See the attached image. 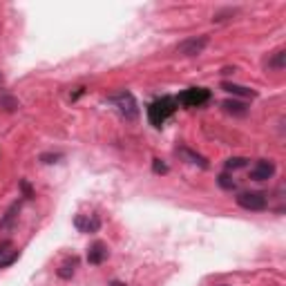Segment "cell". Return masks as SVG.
Returning a JSON list of instances; mask_svg holds the SVG:
<instances>
[{
    "label": "cell",
    "mask_w": 286,
    "mask_h": 286,
    "mask_svg": "<svg viewBox=\"0 0 286 286\" xmlns=\"http://www.w3.org/2000/svg\"><path fill=\"white\" fill-rule=\"evenodd\" d=\"M177 107H179V103H177L174 96H161V99H157L155 103H150V105H148V121H150V125L161 127L174 112H177Z\"/></svg>",
    "instance_id": "1"
},
{
    "label": "cell",
    "mask_w": 286,
    "mask_h": 286,
    "mask_svg": "<svg viewBox=\"0 0 286 286\" xmlns=\"http://www.w3.org/2000/svg\"><path fill=\"white\" fill-rule=\"evenodd\" d=\"M177 103H181L184 107H202L210 101V90L206 87H188L179 96H174Z\"/></svg>",
    "instance_id": "2"
},
{
    "label": "cell",
    "mask_w": 286,
    "mask_h": 286,
    "mask_svg": "<svg viewBox=\"0 0 286 286\" xmlns=\"http://www.w3.org/2000/svg\"><path fill=\"white\" fill-rule=\"evenodd\" d=\"M109 103H114V105L119 107V112L123 114L127 121H135V119L139 117L137 101H135V96H132L130 92H121V94H117V96H112V99H109Z\"/></svg>",
    "instance_id": "3"
},
{
    "label": "cell",
    "mask_w": 286,
    "mask_h": 286,
    "mask_svg": "<svg viewBox=\"0 0 286 286\" xmlns=\"http://www.w3.org/2000/svg\"><path fill=\"white\" fill-rule=\"evenodd\" d=\"M237 206H241L244 210L259 212V210H266L269 199H266L264 192H241L239 197H237Z\"/></svg>",
    "instance_id": "4"
},
{
    "label": "cell",
    "mask_w": 286,
    "mask_h": 286,
    "mask_svg": "<svg viewBox=\"0 0 286 286\" xmlns=\"http://www.w3.org/2000/svg\"><path fill=\"white\" fill-rule=\"evenodd\" d=\"M208 36H197V38H188L184 42H179L177 52L181 54V56H199L206 47H208Z\"/></svg>",
    "instance_id": "5"
},
{
    "label": "cell",
    "mask_w": 286,
    "mask_h": 286,
    "mask_svg": "<svg viewBox=\"0 0 286 286\" xmlns=\"http://www.w3.org/2000/svg\"><path fill=\"white\" fill-rule=\"evenodd\" d=\"M74 226L78 233H96V230L101 228V219L96 215H76Z\"/></svg>",
    "instance_id": "6"
},
{
    "label": "cell",
    "mask_w": 286,
    "mask_h": 286,
    "mask_svg": "<svg viewBox=\"0 0 286 286\" xmlns=\"http://www.w3.org/2000/svg\"><path fill=\"white\" fill-rule=\"evenodd\" d=\"M273 174H275V163L266 161V159L257 161L251 168V179H255V181H266V179H271Z\"/></svg>",
    "instance_id": "7"
},
{
    "label": "cell",
    "mask_w": 286,
    "mask_h": 286,
    "mask_svg": "<svg viewBox=\"0 0 286 286\" xmlns=\"http://www.w3.org/2000/svg\"><path fill=\"white\" fill-rule=\"evenodd\" d=\"M105 259H107V246L103 244V241H94V244L87 248V261L92 266H99Z\"/></svg>",
    "instance_id": "8"
},
{
    "label": "cell",
    "mask_w": 286,
    "mask_h": 286,
    "mask_svg": "<svg viewBox=\"0 0 286 286\" xmlns=\"http://www.w3.org/2000/svg\"><path fill=\"white\" fill-rule=\"evenodd\" d=\"M76 266H78V257H72V259H68L63 266L56 271V275L60 277V279H72L74 277V273H76Z\"/></svg>",
    "instance_id": "9"
},
{
    "label": "cell",
    "mask_w": 286,
    "mask_h": 286,
    "mask_svg": "<svg viewBox=\"0 0 286 286\" xmlns=\"http://www.w3.org/2000/svg\"><path fill=\"white\" fill-rule=\"evenodd\" d=\"M177 155L181 157H186L190 163H194V166H199V168H206L208 163H206V159L202 155H197V152H192V150H188V148H177Z\"/></svg>",
    "instance_id": "10"
},
{
    "label": "cell",
    "mask_w": 286,
    "mask_h": 286,
    "mask_svg": "<svg viewBox=\"0 0 286 286\" xmlns=\"http://www.w3.org/2000/svg\"><path fill=\"white\" fill-rule=\"evenodd\" d=\"M18 210H20V204H11V208L5 212V217H3V222H0V230H7L11 228V224H14V219L18 217Z\"/></svg>",
    "instance_id": "11"
},
{
    "label": "cell",
    "mask_w": 286,
    "mask_h": 286,
    "mask_svg": "<svg viewBox=\"0 0 286 286\" xmlns=\"http://www.w3.org/2000/svg\"><path fill=\"white\" fill-rule=\"evenodd\" d=\"M269 70H275V72H282L284 70V65H286V52L284 50H279V52H275L273 56L269 58Z\"/></svg>",
    "instance_id": "12"
},
{
    "label": "cell",
    "mask_w": 286,
    "mask_h": 286,
    "mask_svg": "<svg viewBox=\"0 0 286 286\" xmlns=\"http://www.w3.org/2000/svg\"><path fill=\"white\" fill-rule=\"evenodd\" d=\"M224 109H226L228 114H235V117H244L248 112L246 103H241V101H226L224 103Z\"/></svg>",
    "instance_id": "13"
},
{
    "label": "cell",
    "mask_w": 286,
    "mask_h": 286,
    "mask_svg": "<svg viewBox=\"0 0 286 286\" xmlns=\"http://www.w3.org/2000/svg\"><path fill=\"white\" fill-rule=\"evenodd\" d=\"M222 87L226 90V92H230V94H237V96H246V99H248V96H251V99L255 96V92H253V90L244 87V85H235V83H222Z\"/></svg>",
    "instance_id": "14"
},
{
    "label": "cell",
    "mask_w": 286,
    "mask_h": 286,
    "mask_svg": "<svg viewBox=\"0 0 286 286\" xmlns=\"http://www.w3.org/2000/svg\"><path fill=\"white\" fill-rule=\"evenodd\" d=\"M20 107V103H18L11 94H0V109H5V112H16V109Z\"/></svg>",
    "instance_id": "15"
},
{
    "label": "cell",
    "mask_w": 286,
    "mask_h": 286,
    "mask_svg": "<svg viewBox=\"0 0 286 286\" xmlns=\"http://www.w3.org/2000/svg\"><path fill=\"white\" fill-rule=\"evenodd\" d=\"M246 166H248V159H244V157H230L226 161V170H239Z\"/></svg>",
    "instance_id": "16"
},
{
    "label": "cell",
    "mask_w": 286,
    "mask_h": 286,
    "mask_svg": "<svg viewBox=\"0 0 286 286\" xmlns=\"http://www.w3.org/2000/svg\"><path fill=\"white\" fill-rule=\"evenodd\" d=\"M217 184L222 186L224 190H233V188H235V181L230 179V177H228L226 172H224V174H219V177H217Z\"/></svg>",
    "instance_id": "17"
},
{
    "label": "cell",
    "mask_w": 286,
    "mask_h": 286,
    "mask_svg": "<svg viewBox=\"0 0 286 286\" xmlns=\"http://www.w3.org/2000/svg\"><path fill=\"white\" fill-rule=\"evenodd\" d=\"M18 257H20V253H18V251H14L11 255H7V257H5V259H0V269H7V266H11V264H14V261H16Z\"/></svg>",
    "instance_id": "18"
},
{
    "label": "cell",
    "mask_w": 286,
    "mask_h": 286,
    "mask_svg": "<svg viewBox=\"0 0 286 286\" xmlns=\"http://www.w3.org/2000/svg\"><path fill=\"white\" fill-rule=\"evenodd\" d=\"M152 170H155L157 174H166L168 172V166L161 159H152Z\"/></svg>",
    "instance_id": "19"
},
{
    "label": "cell",
    "mask_w": 286,
    "mask_h": 286,
    "mask_svg": "<svg viewBox=\"0 0 286 286\" xmlns=\"http://www.w3.org/2000/svg\"><path fill=\"white\" fill-rule=\"evenodd\" d=\"M237 14V9H224V11H217L215 14V23H222V20H226L228 16H235Z\"/></svg>",
    "instance_id": "20"
},
{
    "label": "cell",
    "mask_w": 286,
    "mask_h": 286,
    "mask_svg": "<svg viewBox=\"0 0 286 286\" xmlns=\"http://www.w3.org/2000/svg\"><path fill=\"white\" fill-rule=\"evenodd\" d=\"M20 190H23V194H25V199L34 197V190H32V186H29L27 179H20Z\"/></svg>",
    "instance_id": "21"
},
{
    "label": "cell",
    "mask_w": 286,
    "mask_h": 286,
    "mask_svg": "<svg viewBox=\"0 0 286 286\" xmlns=\"http://www.w3.org/2000/svg\"><path fill=\"white\" fill-rule=\"evenodd\" d=\"M58 159H60V155H40L42 163H56Z\"/></svg>",
    "instance_id": "22"
},
{
    "label": "cell",
    "mask_w": 286,
    "mask_h": 286,
    "mask_svg": "<svg viewBox=\"0 0 286 286\" xmlns=\"http://www.w3.org/2000/svg\"><path fill=\"white\" fill-rule=\"evenodd\" d=\"M7 248H11V241L9 239H5V241H0V257H3L5 253H7Z\"/></svg>",
    "instance_id": "23"
},
{
    "label": "cell",
    "mask_w": 286,
    "mask_h": 286,
    "mask_svg": "<svg viewBox=\"0 0 286 286\" xmlns=\"http://www.w3.org/2000/svg\"><path fill=\"white\" fill-rule=\"evenodd\" d=\"M109 286H127V284H123V282H119V279H112V282H109Z\"/></svg>",
    "instance_id": "24"
},
{
    "label": "cell",
    "mask_w": 286,
    "mask_h": 286,
    "mask_svg": "<svg viewBox=\"0 0 286 286\" xmlns=\"http://www.w3.org/2000/svg\"><path fill=\"white\" fill-rule=\"evenodd\" d=\"M0 83H3V76H0Z\"/></svg>",
    "instance_id": "25"
},
{
    "label": "cell",
    "mask_w": 286,
    "mask_h": 286,
    "mask_svg": "<svg viewBox=\"0 0 286 286\" xmlns=\"http://www.w3.org/2000/svg\"><path fill=\"white\" fill-rule=\"evenodd\" d=\"M222 286H226V284H222Z\"/></svg>",
    "instance_id": "26"
}]
</instances>
